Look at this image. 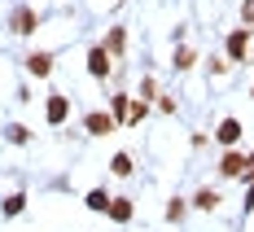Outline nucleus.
<instances>
[{"label": "nucleus", "instance_id": "1", "mask_svg": "<svg viewBox=\"0 0 254 232\" xmlns=\"http://www.w3.org/2000/svg\"><path fill=\"white\" fill-rule=\"evenodd\" d=\"M66 114H70V97H62V92H49V110H44V118H49L53 127H62V123H66Z\"/></svg>", "mask_w": 254, "mask_h": 232}, {"label": "nucleus", "instance_id": "2", "mask_svg": "<svg viewBox=\"0 0 254 232\" xmlns=\"http://www.w3.org/2000/svg\"><path fill=\"white\" fill-rule=\"evenodd\" d=\"M246 53H250V26L228 35V61H246Z\"/></svg>", "mask_w": 254, "mask_h": 232}, {"label": "nucleus", "instance_id": "3", "mask_svg": "<svg viewBox=\"0 0 254 232\" xmlns=\"http://www.w3.org/2000/svg\"><path fill=\"white\" fill-rule=\"evenodd\" d=\"M110 66H114V61H110V49H92V53H88V75H92V79H105V75H110Z\"/></svg>", "mask_w": 254, "mask_h": 232}, {"label": "nucleus", "instance_id": "4", "mask_svg": "<svg viewBox=\"0 0 254 232\" xmlns=\"http://www.w3.org/2000/svg\"><path fill=\"white\" fill-rule=\"evenodd\" d=\"M35 26H40V18H35V9H13V35H31V31H35Z\"/></svg>", "mask_w": 254, "mask_h": 232}, {"label": "nucleus", "instance_id": "5", "mask_svg": "<svg viewBox=\"0 0 254 232\" xmlns=\"http://www.w3.org/2000/svg\"><path fill=\"white\" fill-rule=\"evenodd\" d=\"M26 70H31L35 79L53 75V53H31V57H26Z\"/></svg>", "mask_w": 254, "mask_h": 232}, {"label": "nucleus", "instance_id": "6", "mask_svg": "<svg viewBox=\"0 0 254 232\" xmlns=\"http://www.w3.org/2000/svg\"><path fill=\"white\" fill-rule=\"evenodd\" d=\"M83 127L92 131V136H110V131H114V118L97 110V114H88V118H83Z\"/></svg>", "mask_w": 254, "mask_h": 232}, {"label": "nucleus", "instance_id": "7", "mask_svg": "<svg viewBox=\"0 0 254 232\" xmlns=\"http://www.w3.org/2000/svg\"><path fill=\"white\" fill-rule=\"evenodd\" d=\"M241 131H246V127H241V123H237V118H224V123H219V131H215V136H219V145H228V149H232V145H237V140H241Z\"/></svg>", "mask_w": 254, "mask_h": 232}, {"label": "nucleus", "instance_id": "8", "mask_svg": "<svg viewBox=\"0 0 254 232\" xmlns=\"http://www.w3.org/2000/svg\"><path fill=\"white\" fill-rule=\"evenodd\" d=\"M105 215H110L114 224H127V219H131V202H127V197H110V206H105Z\"/></svg>", "mask_w": 254, "mask_h": 232}, {"label": "nucleus", "instance_id": "9", "mask_svg": "<svg viewBox=\"0 0 254 232\" xmlns=\"http://www.w3.org/2000/svg\"><path fill=\"white\" fill-rule=\"evenodd\" d=\"M246 167H250V162H246V154H237V149L224 154V162H219V171H224V175H241Z\"/></svg>", "mask_w": 254, "mask_h": 232}, {"label": "nucleus", "instance_id": "10", "mask_svg": "<svg viewBox=\"0 0 254 232\" xmlns=\"http://www.w3.org/2000/svg\"><path fill=\"white\" fill-rule=\"evenodd\" d=\"M193 206H197V210H215V206H219V193H215V188H202V193L193 197Z\"/></svg>", "mask_w": 254, "mask_h": 232}, {"label": "nucleus", "instance_id": "11", "mask_svg": "<svg viewBox=\"0 0 254 232\" xmlns=\"http://www.w3.org/2000/svg\"><path fill=\"white\" fill-rule=\"evenodd\" d=\"M105 206H110V193H105V188H92V193H88V210L105 215Z\"/></svg>", "mask_w": 254, "mask_h": 232}, {"label": "nucleus", "instance_id": "12", "mask_svg": "<svg viewBox=\"0 0 254 232\" xmlns=\"http://www.w3.org/2000/svg\"><path fill=\"white\" fill-rule=\"evenodd\" d=\"M110 171H114V175H131V158H127V154H114Z\"/></svg>", "mask_w": 254, "mask_h": 232}, {"label": "nucleus", "instance_id": "13", "mask_svg": "<svg viewBox=\"0 0 254 232\" xmlns=\"http://www.w3.org/2000/svg\"><path fill=\"white\" fill-rule=\"evenodd\" d=\"M127 114H131V101L127 97H114V123H127Z\"/></svg>", "mask_w": 254, "mask_h": 232}, {"label": "nucleus", "instance_id": "14", "mask_svg": "<svg viewBox=\"0 0 254 232\" xmlns=\"http://www.w3.org/2000/svg\"><path fill=\"white\" fill-rule=\"evenodd\" d=\"M22 206H26V197H22V193H13V197L4 202V215L13 219V215H22Z\"/></svg>", "mask_w": 254, "mask_h": 232}, {"label": "nucleus", "instance_id": "15", "mask_svg": "<svg viewBox=\"0 0 254 232\" xmlns=\"http://www.w3.org/2000/svg\"><path fill=\"white\" fill-rule=\"evenodd\" d=\"M193 61H197V57H193V49H180V53H176V66H180V70H189Z\"/></svg>", "mask_w": 254, "mask_h": 232}, {"label": "nucleus", "instance_id": "16", "mask_svg": "<svg viewBox=\"0 0 254 232\" xmlns=\"http://www.w3.org/2000/svg\"><path fill=\"white\" fill-rule=\"evenodd\" d=\"M110 53H123V26L110 31Z\"/></svg>", "mask_w": 254, "mask_h": 232}, {"label": "nucleus", "instance_id": "17", "mask_svg": "<svg viewBox=\"0 0 254 232\" xmlns=\"http://www.w3.org/2000/svg\"><path fill=\"white\" fill-rule=\"evenodd\" d=\"M26 136H31V131H26V127H18V123L9 127V140H13V145H26Z\"/></svg>", "mask_w": 254, "mask_h": 232}, {"label": "nucleus", "instance_id": "18", "mask_svg": "<svg viewBox=\"0 0 254 232\" xmlns=\"http://www.w3.org/2000/svg\"><path fill=\"white\" fill-rule=\"evenodd\" d=\"M145 110H149V105L136 101V105H131V114H127V123H140V118H145Z\"/></svg>", "mask_w": 254, "mask_h": 232}, {"label": "nucleus", "instance_id": "19", "mask_svg": "<svg viewBox=\"0 0 254 232\" xmlns=\"http://www.w3.org/2000/svg\"><path fill=\"white\" fill-rule=\"evenodd\" d=\"M167 219H184V202H180V197L167 206Z\"/></svg>", "mask_w": 254, "mask_h": 232}, {"label": "nucleus", "instance_id": "20", "mask_svg": "<svg viewBox=\"0 0 254 232\" xmlns=\"http://www.w3.org/2000/svg\"><path fill=\"white\" fill-rule=\"evenodd\" d=\"M241 18H246V26H254V0H246V4H241Z\"/></svg>", "mask_w": 254, "mask_h": 232}, {"label": "nucleus", "instance_id": "21", "mask_svg": "<svg viewBox=\"0 0 254 232\" xmlns=\"http://www.w3.org/2000/svg\"><path fill=\"white\" fill-rule=\"evenodd\" d=\"M250 97H254V88H250Z\"/></svg>", "mask_w": 254, "mask_h": 232}]
</instances>
